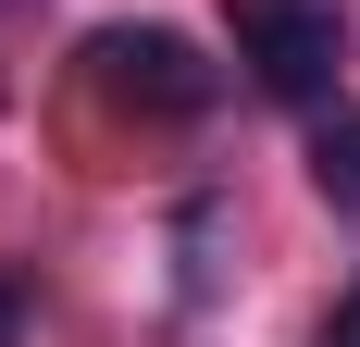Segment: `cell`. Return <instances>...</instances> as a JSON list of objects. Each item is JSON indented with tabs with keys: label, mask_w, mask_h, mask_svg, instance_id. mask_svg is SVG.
I'll use <instances>...</instances> for the list:
<instances>
[{
	"label": "cell",
	"mask_w": 360,
	"mask_h": 347,
	"mask_svg": "<svg viewBox=\"0 0 360 347\" xmlns=\"http://www.w3.org/2000/svg\"><path fill=\"white\" fill-rule=\"evenodd\" d=\"M87 87H100L112 112H149V124H199V112L224 100V63L186 25H100L87 37Z\"/></svg>",
	"instance_id": "obj_1"
},
{
	"label": "cell",
	"mask_w": 360,
	"mask_h": 347,
	"mask_svg": "<svg viewBox=\"0 0 360 347\" xmlns=\"http://www.w3.org/2000/svg\"><path fill=\"white\" fill-rule=\"evenodd\" d=\"M236 63H249V87H274V100H335L348 37H335L323 0H236Z\"/></svg>",
	"instance_id": "obj_2"
},
{
	"label": "cell",
	"mask_w": 360,
	"mask_h": 347,
	"mask_svg": "<svg viewBox=\"0 0 360 347\" xmlns=\"http://www.w3.org/2000/svg\"><path fill=\"white\" fill-rule=\"evenodd\" d=\"M311 186H323L335 211H360V112H323V124H311Z\"/></svg>",
	"instance_id": "obj_3"
},
{
	"label": "cell",
	"mask_w": 360,
	"mask_h": 347,
	"mask_svg": "<svg viewBox=\"0 0 360 347\" xmlns=\"http://www.w3.org/2000/svg\"><path fill=\"white\" fill-rule=\"evenodd\" d=\"M311 347H360V285H348V298L323 310V335H311Z\"/></svg>",
	"instance_id": "obj_4"
},
{
	"label": "cell",
	"mask_w": 360,
	"mask_h": 347,
	"mask_svg": "<svg viewBox=\"0 0 360 347\" xmlns=\"http://www.w3.org/2000/svg\"><path fill=\"white\" fill-rule=\"evenodd\" d=\"M0 347H25V285L0 273Z\"/></svg>",
	"instance_id": "obj_5"
}]
</instances>
